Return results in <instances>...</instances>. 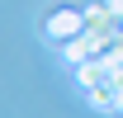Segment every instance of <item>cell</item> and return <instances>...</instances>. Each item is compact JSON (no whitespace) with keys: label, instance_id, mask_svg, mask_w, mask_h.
Listing matches in <instances>:
<instances>
[{"label":"cell","instance_id":"cell-2","mask_svg":"<svg viewBox=\"0 0 123 118\" xmlns=\"http://www.w3.org/2000/svg\"><path fill=\"white\" fill-rule=\"evenodd\" d=\"M85 29L90 33H118V14L109 10V0H99V5H85Z\"/></svg>","mask_w":123,"mask_h":118},{"label":"cell","instance_id":"cell-4","mask_svg":"<svg viewBox=\"0 0 123 118\" xmlns=\"http://www.w3.org/2000/svg\"><path fill=\"white\" fill-rule=\"evenodd\" d=\"M109 10H114V14H118V24H123V0H109Z\"/></svg>","mask_w":123,"mask_h":118},{"label":"cell","instance_id":"cell-3","mask_svg":"<svg viewBox=\"0 0 123 118\" xmlns=\"http://www.w3.org/2000/svg\"><path fill=\"white\" fill-rule=\"evenodd\" d=\"M114 113H123V85L114 90Z\"/></svg>","mask_w":123,"mask_h":118},{"label":"cell","instance_id":"cell-1","mask_svg":"<svg viewBox=\"0 0 123 118\" xmlns=\"http://www.w3.org/2000/svg\"><path fill=\"white\" fill-rule=\"evenodd\" d=\"M43 33H47V38H57V43L85 33V10H52V14L43 19Z\"/></svg>","mask_w":123,"mask_h":118}]
</instances>
